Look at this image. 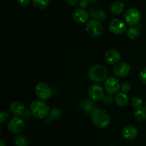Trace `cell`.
I'll return each mask as SVG.
<instances>
[{
  "mask_svg": "<svg viewBox=\"0 0 146 146\" xmlns=\"http://www.w3.org/2000/svg\"><path fill=\"white\" fill-rule=\"evenodd\" d=\"M91 121L97 128H105L109 125L110 116L105 110L95 108L91 113Z\"/></svg>",
  "mask_w": 146,
  "mask_h": 146,
  "instance_id": "obj_1",
  "label": "cell"
},
{
  "mask_svg": "<svg viewBox=\"0 0 146 146\" xmlns=\"http://www.w3.org/2000/svg\"><path fill=\"white\" fill-rule=\"evenodd\" d=\"M30 111L33 116L37 119H44L49 114V107L46 103L41 99L34 100L30 106Z\"/></svg>",
  "mask_w": 146,
  "mask_h": 146,
  "instance_id": "obj_2",
  "label": "cell"
},
{
  "mask_svg": "<svg viewBox=\"0 0 146 146\" xmlns=\"http://www.w3.org/2000/svg\"><path fill=\"white\" fill-rule=\"evenodd\" d=\"M108 75V71L104 66L96 64L91 67L88 72V76L91 81L98 83L106 80Z\"/></svg>",
  "mask_w": 146,
  "mask_h": 146,
  "instance_id": "obj_3",
  "label": "cell"
},
{
  "mask_svg": "<svg viewBox=\"0 0 146 146\" xmlns=\"http://www.w3.org/2000/svg\"><path fill=\"white\" fill-rule=\"evenodd\" d=\"M125 23L130 27L137 25L141 19V14L139 10L135 7H131L127 9L124 14Z\"/></svg>",
  "mask_w": 146,
  "mask_h": 146,
  "instance_id": "obj_4",
  "label": "cell"
},
{
  "mask_svg": "<svg viewBox=\"0 0 146 146\" xmlns=\"http://www.w3.org/2000/svg\"><path fill=\"white\" fill-rule=\"evenodd\" d=\"M86 30L87 33L91 36L98 37L103 34L104 27H103L101 21L93 19L87 22Z\"/></svg>",
  "mask_w": 146,
  "mask_h": 146,
  "instance_id": "obj_5",
  "label": "cell"
},
{
  "mask_svg": "<svg viewBox=\"0 0 146 146\" xmlns=\"http://www.w3.org/2000/svg\"><path fill=\"white\" fill-rule=\"evenodd\" d=\"M36 95L39 99L46 101L52 96V91L49 86L44 82L38 83L34 88Z\"/></svg>",
  "mask_w": 146,
  "mask_h": 146,
  "instance_id": "obj_6",
  "label": "cell"
},
{
  "mask_svg": "<svg viewBox=\"0 0 146 146\" xmlns=\"http://www.w3.org/2000/svg\"><path fill=\"white\" fill-rule=\"evenodd\" d=\"M88 93L90 98L95 102L102 100L105 96L102 86L98 84H94L90 86Z\"/></svg>",
  "mask_w": 146,
  "mask_h": 146,
  "instance_id": "obj_7",
  "label": "cell"
},
{
  "mask_svg": "<svg viewBox=\"0 0 146 146\" xmlns=\"http://www.w3.org/2000/svg\"><path fill=\"white\" fill-rule=\"evenodd\" d=\"M24 126H25V124H24V120L19 118L18 116L13 117L7 124L8 130L12 133H21L24 129Z\"/></svg>",
  "mask_w": 146,
  "mask_h": 146,
  "instance_id": "obj_8",
  "label": "cell"
},
{
  "mask_svg": "<svg viewBox=\"0 0 146 146\" xmlns=\"http://www.w3.org/2000/svg\"><path fill=\"white\" fill-rule=\"evenodd\" d=\"M104 88L108 94H114L118 93L121 88L119 81L114 77H108L104 81Z\"/></svg>",
  "mask_w": 146,
  "mask_h": 146,
  "instance_id": "obj_9",
  "label": "cell"
},
{
  "mask_svg": "<svg viewBox=\"0 0 146 146\" xmlns=\"http://www.w3.org/2000/svg\"><path fill=\"white\" fill-rule=\"evenodd\" d=\"M127 29L126 24L122 20L114 19L109 24V30L115 34H122Z\"/></svg>",
  "mask_w": 146,
  "mask_h": 146,
  "instance_id": "obj_10",
  "label": "cell"
},
{
  "mask_svg": "<svg viewBox=\"0 0 146 146\" xmlns=\"http://www.w3.org/2000/svg\"><path fill=\"white\" fill-rule=\"evenodd\" d=\"M131 68L125 62H118L114 65L113 73L118 78H124L129 74Z\"/></svg>",
  "mask_w": 146,
  "mask_h": 146,
  "instance_id": "obj_11",
  "label": "cell"
},
{
  "mask_svg": "<svg viewBox=\"0 0 146 146\" xmlns=\"http://www.w3.org/2000/svg\"><path fill=\"white\" fill-rule=\"evenodd\" d=\"M138 131L137 128L133 125H126L123 128L122 135L125 140L133 141L137 138Z\"/></svg>",
  "mask_w": 146,
  "mask_h": 146,
  "instance_id": "obj_12",
  "label": "cell"
},
{
  "mask_svg": "<svg viewBox=\"0 0 146 146\" xmlns=\"http://www.w3.org/2000/svg\"><path fill=\"white\" fill-rule=\"evenodd\" d=\"M72 17L74 21H76L77 23L84 24V23H86L88 20L89 14L84 9L81 8L76 9L73 13Z\"/></svg>",
  "mask_w": 146,
  "mask_h": 146,
  "instance_id": "obj_13",
  "label": "cell"
},
{
  "mask_svg": "<svg viewBox=\"0 0 146 146\" xmlns=\"http://www.w3.org/2000/svg\"><path fill=\"white\" fill-rule=\"evenodd\" d=\"M121 54L116 49H111L105 54V58L107 63L111 65H115L121 60Z\"/></svg>",
  "mask_w": 146,
  "mask_h": 146,
  "instance_id": "obj_14",
  "label": "cell"
},
{
  "mask_svg": "<svg viewBox=\"0 0 146 146\" xmlns=\"http://www.w3.org/2000/svg\"><path fill=\"white\" fill-rule=\"evenodd\" d=\"M10 111L13 115L16 116H21L24 114L25 108L24 105L19 101H14L10 105Z\"/></svg>",
  "mask_w": 146,
  "mask_h": 146,
  "instance_id": "obj_15",
  "label": "cell"
},
{
  "mask_svg": "<svg viewBox=\"0 0 146 146\" xmlns=\"http://www.w3.org/2000/svg\"><path fill=\"white\" fill-rule=\"evenodd\" d=\"M115 102L116 105L119 107H125L128 105L129 98L125 94V93H118L115 96Z\"/></svg>",
  "mask_w": 146,
  "mask_h": 146,
  "instance_id": "obj_16",
  "label": "cell"
},
{
  "mask_svg": "<svg viewBox=\"0 0 146 146\" xmlns=\"http://www.w3.org/2000/svg\"><path fill=\"white\" fill-rule=\"evenodd\" d=\"M90 14L91 17L96 19L99 21H103L106 19L107 14L104 10L97 9H93L90 11Z\"/></svg>",
  "mask_w": 146,
  "mask_h": 146,
  "instance_id": "obj_17",
  "label": "cell"
},
{
  "mask_svg": "<svg viewBox=\"0 0 146 146\" xmlns=\"http://www.w3.org/2000/svg\"><path fill=\"white\" fill-rule=\"evenodd\" d=\"M124 7H125V5L122 1H115L114 3H113L111 7V13L113 14H115V15H118L123 11Z\"/></svg>",
  "mask_w": 146,
  "mask_h": 146,
  "instance_id": "obj_18",
  "label": "cell"
},
{
  "mask_svg": "<svg viewBox=\"0 0 146 146\" xmlns=\"http://www.w3.org/2000/svg\"><path fill=\"white\" fill-rule=\"evenodd\" d=\"M93 101H92L91 99H86L81 103V108L84 112L86 113L92 112L93 110L95 108V105Z\"/></svg>",
  "mask_w": 146,
  "mask_h": 146,
  "instance_id": "obj_19",
  "label": "cell"
},
{
  "mask_svg": "<svg viewBox=\"0 0 146 146\" xmlns=\"http://www.w3.org/2000/svg\"><path fill=\"white\" fill-rule=\"evenodd\" d=\"M14 145L16 146H28L29 141L23 135H17L14 138Z\"/></svg>",
  "mask_w": 146,
  "mask_h": 146,
  "instance_id": "obj_20",
  "label": "cell"
},
{
  "mask_svg": "<svg viewBox=\"0 0 146 146\" xmlns=\"http://www.w3.org/2000/svg\"><path fill=\"white\" fill-rule=\"evenodd\" d=\"M134 117H135V121H138V122H143L145 121L146 118V108H141L140 109L136 110L134 114Z\"/></svg>",
  "mask_w": 146,
  "mask_h": 146,
  "instance_id": "obj_21",
  "label": "cell"
},
{
  "mask_svg": "<svg viewBox=\"0 0 146 146\" xmlns=\"http://www.w3.org/2000/svg\"><path fill=\"white\" fill-rule=\"evenodd\" d=\"M32 3L36 8L42 10L48 7L49 0H32Z\"/></svg>",
  "mask_w": 146,
  "mask_h": 146,
  "instance_id": "obj_22",
  "label": "cell"
},
{
  "mask_svg": "<svg viewBox=\"0 0 146 146\" xmlns=\"http://www.w3.org/2000/svg\"><path fill=\"white\" fill-rule=\"evenodd\" d=\"M127 35L131 39H135L140 36V31L136 27H130L127 30Z\"/></svg>",
  "mask_w": 146,
  "mask_h": 146,
  "instance_id": "obj_23",
  "label": "cell"
},
{
  "mask_svg": "<svg viewBox=\"0 0 146 146\" xmlns=\"http://www.w3.org/2000/svg\"><path fill=\"white\" fill-rule=\"evenodd\" d=\"M48 116L52 119V121L53 120H58L62 116V113L59 108H54L50 111Z\"/></svg>",
  "mask_w": 146,
  "mask_h": 146,
  "instance_id": "obj_24",
  "label": "cell"
},
{
  "mask_svg": "<svg viewBox=\"0 0 146 146\" xmlns=\"http://www.w3.org/2000/svg\"><path fill=\"white\" fill-rule=\"evenodd\" d=\"M132 106L136 110L143 108V101L139 97H133L132 98Z\"/></svg>",
  "mask_w": 146,
  "mask_h": 146,
  "instance_id": "obj_25",
  "label": "cell"
},
{
  "mask_svg": "<svg viewBox=\"0 0 146 146\" xmlns=\"http://www.w3.org/2000/svg\"><path fill=\"white\" fill-rule=\"evenodd\" d=\"M113 99H115V98H113L112 94H106V95L104 96L102 100L104 104H105L106 105H110V104H111L113 102Z\"/></svg>",
  "mask_w": 146,
  "mask_h": 146,
  "instance_id": "obj_26",
  "label": "cell"
},
{
  "mask_svg": "<svg viewBox=\"0 0 146 146\" xmlns=\"http://www.w3.org/2000/svg\"><path fill=\"white\" fill-rule=\"evenodd\" d=\"M121 90L123 93H128L131 90V86L129 83L124 82L121 85Z\"/></svg>",
  "mask_w": 146,
  "mask_h": 146,
  "instance_id": "obj_27",
  "label": "cell"
},
{
  "mask_svg": "<svg viewBox=\"0 0 146 146\" xmlns=\"http://www.w3.org/2000/svg\"><path fill=\"white\" fill-rule=\"evenodd\" d=\"M9 118V115L7 111H1V117H0V121H1V123H4L6 121H8V119Z\"/></svg>",
  "mask_w": 146,
  "mask_h": 146,
  "instance_id": "obj_28",
  "label": "cell"
},
{
  "mask_svg": "<svg viewBox=\"0 0 146 146\" xmlns=\"http://www.w3.org/2000/svg\"><path fill=\"white\" fill-rule=\"evenodd\" d=\"M140 78L141 81L146 85V68H143L140 73Z\"/></svg>",
  "mask_w": 146,
  "mask_h": 146,
  "instance_id": "obj_29",
  "label": "cell"
},
{
  "mask_svg": "<svg viewBox=\"0 0 146 146\" xmlns=\"http://www.w3.org/2000/svg\"><path fill=\"white\" fill-rule=\"evenodd\" d=\"M17 2L21 7H27L31 2V0H17Z\"/></svg>",
  "mask_w": 146,
  "mask_h": 146,
  "instance_id": "obj_30",
  "label": "cell"
},
{
  "mask_svg": "<svg viewBox=\"0 0 146 146\" xmlns=\"http://www.w3.org/2000/svg\"><path fill=\"white\" fill-rule=\"evenodd\" d=\"M88 0H80L79 1V6L81 8L85 9L86 7H88Z\"/></svg>",
  "mask_w": 146,
  "mask_h": 146,
  "instance_id": "obj_31",
  "label": "cell"
},
{
  "mask_svg": "<svg viewBox=\"0 0 146 146\" xmlns=\"http://www.w3.org/2000/svg\"><path fill=\"white\" fill-rule=\"evenodd\" d=\"M66 3L68 5L74 6L76 5L79 1V0H66Z\"/></svg>",
  "mask_w": 146,
  "mask_h": 146,
  "instance_id": "obj_32",
  "label": "cell"
},
{
  "mask_svg": "<svg viewBox=\"0 0 146 146\" xmlns=\"http://www.w3.org/2000/svg\"><path fill=\"white\" fill-rule=\"evenodd\" d=\"M0 146H6L5 143L4 142L3 140H1V141H0Z\"/></svg>",
  "mask_w": 146,
  "mask_h": 146,
  "instance_id": "obj_33",
  "label": "cell"
},
{
  "mask_svg": "<svg viewBox=\"0 0 146 146\" xmlns=\"http://www.w3.org/2000/svg\"><path fill=\"white\" fill-rule=\"evenodd\" d=\"M98 0H88V1H90V2H96V1H97Z\"/></svg>",
  "mask_w": 146,
  "mask_h": 146,
  "instance_id": "obj_34",
  "label": "cell"
},
{
  "mask_svg": "<svg viewBox=\"0 0 146 146\" xmlns=\"http://www.w3.org/2000/svg\"><path fill=\"white\" fill-rule=\"evenodd\" d=\"M145 108H146V102H145Z\"/></svg>",
  "mask_w": 146,
  "mask_h": 146,
  "instance_id": "obj_35",
  "label": "cell"
},
{
  "mask_svg": "<svg viewBox=\"0 0 146 146\" xmlns=\"http://www.w3.org/2000/svg\"><path fill=\"white\" fill-rule=\"evenodd\" d=\"M111 146H113V145H111Z\"/></svg>",
  "mask_w": 146,
  "mask_h": 146,
  "instance_id": "obj_36",
  "label": "cell"
}]
</instances>
